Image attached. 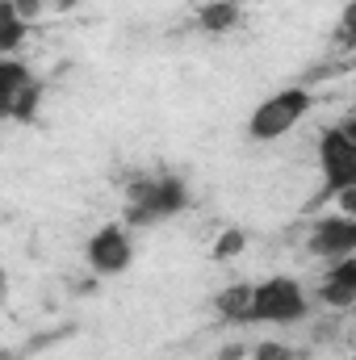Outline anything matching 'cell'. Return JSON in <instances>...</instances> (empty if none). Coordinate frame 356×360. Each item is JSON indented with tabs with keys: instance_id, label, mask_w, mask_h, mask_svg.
I'll return each mask as SVG.
<instances>
[{
	"instance_id": "cell-5",
	"label": "cell",
	"mask_w": 356,
	"mask_h": 360,
	"mask_svg": "<svg viewBox=\"0 0 356 360\" xmlns=\"http://www.w3.org/2000/svg\"><path fill=\"white\" fill-rule=\"evenodd\" d=\"M84 260L96 276H122L134 264V235L126 222H105L96 226L84 243Z\"/></svg>"
},
{
	"instance_id": "cell-3",
	"label": "cell",
	"mask_w": 356,
	"mask_h": 360,
	"mask_svg": "<svg viewBox=\"0 0 356 360\" xmlns=\"http://www.w3.org/2000/svg\"><path fill=\"white\" fill-rule=\"evenodd\" d=\"M310 109H314V92L306 89V84H289V89L272 92V96H265V101L252 109V117H248V139L272 143V139L289 134Z\"/></svg>"
},
{
	"instance_id": "cell-1",
	"label": "cell",
	"mask_w": 356,
	"mask_h": 360,
	"mask_svg": "<svg viewBox=\"0 0 356 360\" xmlns=\"http://www.w3.org/2000/svg\"><path fill=\"white\" fill-rule=\"evenodd\" d=\"M126 193V226H155V222H168L189 210L193 193L180 176H139V180H126L122 184Z\"/></svg>"
},
{
	"instance_id": "cell-10",
	"label": "cell",
	"mask_w": 356,
	"mask_h": 360,
	"mask_svg": "<svg viewBox=\"0 0 356 360\" xmlns=\"http://www.w3.org/2000/svg\"><path fill=\"white\" fill-rule=\"evenodd\" d=\"M30 38V21L17 17L13 0H0V55H17Z\"/></svg>"
},
{
	"instance_id": "cell-6",
	"label": "cell",
	"mask_w": 356,
	"mask_h": 360,
	"mask_svg": "<svg viewBox=\"0 0 356 360\" xmlns=\"http://www.w3.org/2000/svg\"><path fill=\"white\" fill-rule=\"evenodd\" d=\"M38 101H42V80H34V72L17 55H0V117L30 122L38 113Z\"/></svg>"
},
{
	"instance_id": "cell-9",
	"label": "cell",
	"mask_w": 356,
	"mask_h": 360,
	"mask_svg": "<svg viewBox=\"0 0 356 360\" xmlns=\"http://www.w3.org/2000/svg\"><path fill=\"white\" fill-rule=\"evenodd\" d=\"M239 21H243L239 0H210L197 8V30H205V34H231Z\"/></svg>"
},
{
	"instance_id": "cell-14",
	"label": "cell",
	"mask_w": 356,
	"mask_h": 360,
	"mask_svg": "<svg viewBox=\"0 0 356 360\" xmlns=\"http://www.w3.org/2000/svg\"><path fill=\"white\" fill-rule=\"evenodd\" d=\"M218 360H248V348L243 344H231L227 352H218Z\"/></svg>"
},
{
	"instance_id": "cell-12",
	"label": "cell",
	"mask_w": 356,
	"mask_h": 360,
	"mask_svg": "<svg viewBox=\"0 0 356 360\" xmlns=\"http://www.w3.org/2000/svg\"><path fill=\"white\" fill-rule=\"evenodd\" d=\"M252 360H306V352H302V348H289V344L268 340V344H256Z\"/></svg>"
},
{
	"instance_id": "cell-11",
	"label": "cell",
	"mask_w": 356,
	"mask_h": 360,
	"mask_svg": "<svg viewBox=\"0 0 356 360\" xmlns=\"http://www.w3.org/2000/svg\"><path fill=\"white\" fill-rule=\"evenodd\" d=\"M243 248H248V235H243L239 226H231V231L218 235V243H214V260H235Z\"/></svg>"
},
{
	"instance_id": "cell-2",
	"label": "cell",
	"mask_w": 356,
	"mask_h": 360,
	"mask_svg": "<svg viewBox=\"0 0 356 360\" xmlns=\"http://www.w3.org/2000/svg\"><path fill=\"white\" fill-rule=\"evenodd\" d=\"M310 314V293L302 289V281L293 276H268L260 285H252V297H248V314H243V327H289V323H302Z\"/></svg>"
},
{
	"instance_id": "cell-13",
	"label": "cell",
	"mask_w": 356,
	"mask_h": 360,
	"mask_svg": "<svg viewBox=\"0 0 356 360\" xmlns=\"http://www.w3.org/2000/svg\"><path fill=\"white\" fill-rule=\"evenodd\" d=\"M42 4H46V0H13V8H17V17H21V21L42 17Z\"/></svg>"
},
{
	"instance_id": "cell-8",
	"label": "cell",
	"mask_w": 356,
	"mask_h": 360,
	"mask_svg": "<svg viewBox=\"0 0 356 360\" xmlns=\"http://www.w3.org/2000/svg\"><path fill=\"white\" fill-rule=\"evenodd\" d=\"M327 310H352L356 306V256H340L331 260L323 281H319V293H314Z\"/></svg>"
},
{
	"instance_id": "cell-4",
	"label": "cell",
	"mask_w": 356,
	"mask_h": 360,
	"mask_svg": "<svg viewBox=\"0 0 356 360\" xmlns=\"http://www.w3.org/2000/svg\"><path fill=\"white\" fill-rule=\"evenodd\" d=\"M319 164H323V180H327L323 184L327 197L356 184V117L352 113L340 126L323 130V139H319Z\"/></svg>"
},
{
	"instance_id": "cell-15",
	"label": "cell",
	"mask_w": 356,
	"mask_h": 360,
	"mask_svg": "<svg viewBox=\"0 0 356 360\" xmlns=\"http://www.w3.org/2000/svg\"><path fill=\"white\" fill-rule=\"evenodd\" d=\"M76 4H80V0H55V8H59V13H63V8H76Z\"/></svg>"
},
{
	"instance_id": "cell-7",
	"label": "cell",
	"mask_w": 356,
	"mask_h": 360,
	"mask_svg": "<svg viewBox=\"0 0 356 360\" xmlns=\"http://www.w3.org/2000/svg\"><path fill=\"white\" fill-rule=\"evenodd\" d=\"M306 252L314 260H327V264L340 260V256H356V218L331 214V218L314 222L310 235H306Z\"/></svg>"
},
{
	"instance_id": "cell-16",
	"label": "cell",
	"mask_w": 356,
	"mask_h": 360,
	"mask_svg": "<svg viewBox=\"0 0 356 360\" xmlns=\"http://www.w3.org/2000/svg\"><path fill=\"white\" fill-rule=\"evenodd\" d=\"M0 289H4V269H0Z\"/></svg>"
}]
</instances>
